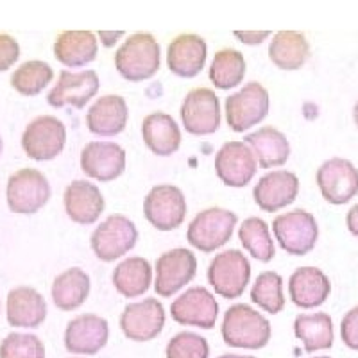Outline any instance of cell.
<instances>
[{
  "label": "cell",
  "mask_w": 358,
  "mask_h": 358,
  "mask_svg": "<svg viewBox=\"0 0 358 358\" xmlns=\"http://www.w3.org/2000/svg\"><path fill=\"white\" fill-rule=\"evenodd\" d=\"M54 56L65 66H85L97 57V38L90 31H63L54 41Z\"/></svg>",
  "instance_id": "cell-28"
},
{
  "label": "cell",
  "mask_w": 358,
  "mask_h": 358,
  "mask_svg": "<svg viewBox=\"0 0 358 358\" xmlns=\"http://www.w3.org/2000/svg\"><path fill=\"white\" fill-rule=\"evenodd\" d=\"M233 34L236 36V40L245 45H260L267 40V36H271L268 31H235Z\"/></svg>",
  "instance_id": "cell-41"
},
{
  "label": "cell",
  "mask_w": 358,
  "mask_h": 358,
  "mask_svg": "<svg viewBox=\"0 0 358 358\" xmlns=\"http://www.w3.org/2000/svg\"><path fill=\"white\" fill-rule=\"evenodd\" d=\"M110 326L95 313L72 319L65 330V348L76 355H95L108 344Z\"/></svg>",
  "instance_id": "cell-19"
},
{
  "label": "cell",
  "mask_w": 358,
  "mask_h": 358,
  "mask_svg": "<svg viewBox=\"0 0 358 358\" xmlns=\"http://www.w3.org/2000/svg\"><path fill=\"white\" fill-rule=\"evenodd\" d=\"M66 142V129L59 118L41 115L29 122L22 134L25 155L36 162H49L62 155Z\"/></svg>",
  "instance_id": "cell-8"
},
{
  "label": "cell",
  "mask_w": 358,
  "mask_h": 358,
  "mask_svg": "<svg viewBox=\"0 0 358 358\" xmlns=\"http://www.w3.org/2000/svg\"><path fill=\"white\" fill-rule=\"evenodd\" d=\"M171 315L178 324L212 330L219 317V305L204 287H192L172 303Z\"/></svg>",
  "instance_id": "cell-15"
},
{
  "label": "cell",
  "mask_w": 358,
  "mask_h": 358,
  "mask_svg": "<svg viewBox=\"0 0 358 358\" xmlns=\"http://www.w3.org/2000/svg\"><path fill=\"white\" fill-rule=\"evenodd\" d=\"M251 299L267 313H280L285 306L283 278L274 271L262 273L251 289Z\"/></svg>",
  "instance_id": "cell-35"
},
{
  "label": "cell",
  "mask_w": 358,
  "mask_h": 358,
  "mask_svg": "<svg viewBox=\"0 0 358 358\" xmlns=\"http://www.w3.org/2000/svg\"><path fill=\"white\" fill-rule=\"evenodd\" d=\"M162 65V50L149 33H136L124 41L115 52V66L126 81L140 83L151 79Z\"/></svg>",
  "instance_id": "cell-2"
},
{
  "label": "cell",
  "mask_w": 358,
  "mask_h": 358,
  "mask_svg": "<svg viewBox=\"0 0 358 358\" xmlns=\"http://www.w3.org/2000/svg\"><path fill=\"white\" fill-rule=\"evenodd\" d=\"M20 57V45L9 34H0V72L11 69Z\"/></svg>",
  "instance_id": "cell-40"
},
{
  "label": "cell",
  "mask_w": 358,
  "mask_h": 358,
  "mask_svg": "<svg viewBox=\"0 0 358 358\" xmlns=\"http://www.w3.org/2000/svg\"><path fill=\"white\" fill-rule=\"evenodd\" d=\"M0 308H2V305H0Z\"/></svg>",
  "instance_id": "cell-48"
},
{
  "label": "cell",
  "mask_w": 358,
  "mask_h": 358,
  "mask_svg": "<svg viewBox=\"0 0 358 358\" xmlns=\"http://www.w3.org/2000/svg\"><path fill=\"white\" fill-rule=\"evenodd\" d=\"M331 283L321 268L299 267L289 280L290 299L299 308H317L328 299Z\"/></svg>",
  "instance_id": "cell-22"
},
{
  "label": "cell",
  "mask_w": 358,
  "mask_h": 358,
  "mask_svg": "<svg viewBox=\"0 0 358 358\" xmlns=\"http://www.w3.org/2000/svg\"><path fill=\"white\" fill-rule=\"evenodd\" d=\"M143 215L159 231L179 228L187 217L185 194L174 185H158L143 201Z\"/></svg>",
  "instance_id": "cell-9"
},
{
  "label": "cell",
  "mask_w": 358,
  "mask_h": 358,
  "mask_svg": "<svg viewBox=\"0 0 358 358\" xmlns=\"http://www.w3.org/2000/svg\"><path fill=\"white\" fill-rule=\"evenodd\" d=\"M138 229L126 215L113 213L92 235V249L102 262H115L136 245Z\"/></svg>",
  "instance_id": "cell-7"
},
{
  "label": "cell",
  "mask_w": 358,
  "mask_h": 358,
  "mask_svg": "<svg viewBox=\"0 0 358 358\" xmlns=\"http://www.w3.org/2000/svg\"><path fill=\"white\" fill-rule=\"evenodd\" d=\"M299 179L290 171H274L265 174L252 190L255 203L267 213H274L296 201Z\"/></svg>",
  "instance_id": "cell-20"
},
{
  "label": "cell",
  "mask_w": 358,
  "mask_h": 358,
  "mask_svg": "<svg viewBox=\"0 0 358 358\" xmlns=\"http://www.w3.org/2000/svg\"><path fill=\"white\" fill-rule=\"evenodd\" d=\"M208 283L219 296L235 299L244 294L251 280V264L242 251L229 249L219 252L208 267Z\"/></svg>",
  "instance_id": "cell-4"
},
{
  "label": "cell",
  "mask_w": 358,
  "mask_h": 358,
  "mask_svg": "<svg viewBox=\"0 0 358 358\" xmlns=\"http://www.w3.org/2000/svg\"><path fill=\"white\" fill-rule=\"evenodd\" d=\"M257 171V158L244 142H226L215 155V172L226 187H245Z\"/></svg>",
  "instance_id": "cell-14"
},
{
  "label": "cell",
  "mask_w": 358,
  "mask_h": 358,
  "mask_svg": "<svg viewBox=\"0 0 358 358\" xmlns=\"http://www.w3.org/2000/svg\"><path fill=\"white\" fill-rule=\"evenodd\" d=\"M0 358H45V346L36 335L9 334L0 344Z\"/></svg>",
  "instance_id": "cell-37"
},
{
  "label": "cell",
  "mask_w": 358,
  "mask_h": 358,
  "mask_svg": "<svg viewBox=\"0 0 358 358\" xmlns=\"http://www.w3.org/2000/svg\"><path fill=\"white\" fill-rule=\"evenodd\" d=\"M353 120H355V124H357V129H358V101L353 108Z\"/></svg>",
  "instance_id": "cell-45"
},
{
  "label": "cell",
  "mask_w": 358,
  "mask_h": 358,
  "mask_svg": "<svg viewBox=\"0 0 358 358\" xmlns=\"http://www.w3.org/2000/svg\"><path fill=\"white\" fill-rule=\"evenodd\" d=\"M50 199V185L36 169H20L8 181V204L15 213H36Z\"/></svg>",
  "instance_id": "cell-10"
},
{
  "label": "cell",
  "mask_w": 358,
  "mask_h": 358,
  "mask_svg": "<svg viewBox=\"0 0 358 358\" xmlns=\"http://www.w3.org/2000/svg\"><path fill=\"white\" fill-rule=\"evenodd\" d=\"M324 201L330 204H346L358 194V171L350 159H326L315 174Z\"/></svg>",
  "instance_id": "cell-13"
},
{
  "label": "cell",
  "mask_w": 358,
  "mask_h": 358,
  "mask_svg": "<svg viewBox=\"0 0 358 358\" xmlns=\"http://www.w3.org/2000/svg\"><path fill=\"white\" fill-rule=\"evenodd\" d=\"M346 224H348V229H350L351 235L357 236L358 238V203L351 208L350 212H348Z\"/></svg>",
  "instance_id": "cell-42"
},
{
  "label": "cell",
  "mask_w": 358,
  "mask_h": 358,
  "mask_svg": "<svg viewBox=\"0 0 358 358\" xmlns=\"http://www.w3.org/2000/svg\"><path fill=\"white\" fill-rule=\"evenodd\" d=\"M151 281L152 267L142 257L127 258L113 271V285L124 297L143 296L151 287Z\"/></svg>",
  "instance_id": "cell-32"
},
{
  "label": "cell",
  "mask_w": 358,
  "mask_h": 358,
  "mask_svg": "<svg viewBox=\"0 0 358 358\" xmlns=\"http://www.w3.org/2000/svg\"><path fill=\"white\" fill-rule=\"evenodd\" d=\"M54 79V70L45 62H27L11 76V86L25 97L38 95Z\"/></svg>",
  "instance_id": "cell-36"
},
{
  "label": "cell",
  "mask_w": 358,
  "mask_h": 358,
  "mask_svg": "<svg viewBox=\"0 0 358 358\" xmlns=\"http://www.w3.org/2000/svg\"><path fill=\"white\" fill-rule=\"evenodd\" d=\"M127 102L120 95H104L86 113V126L97 136H115L127 126Z\"/></svg>",
  "instance_id": "cell-24"
},
{
  "label": "cell",
  "mask_w": 358,
  "mask_h": 358,
  "mask_svg": "<svg viewBox=\"0 0 358 358\" xmlns=\"http://www.w3.org/2000/svg\"><path fill=\"white\" fill-rule=\"evenodd\" d=\"M220 334L229 348L262 350L271 341V322L249 305L238 303L224 313Z\"/></svg>",
  "instance_id": "cell-1"
},
{
  "label": "cell",
  "mask_w": 358,
  "mask_h": 358,
  "mask_svg": "<svg viewBox=\"0 0 358 358\" xmlns=\"http://www.w3.org/2000/svg\"><path fill=\"white\" fill-rule=\"evenodd\" d=\"M245 76L244 54L235 49H222L213 56L208 78L219 90H231L242 83Z\"/></svg>",
  "instance_id": "cell-33"
},
{
  "label": "cell",
  "mask_w": 358,
  "mask_h": 358,
  "mask_svg": "<svg viewBox=\"0 0 358 358\" xmlns=\"http://www.w3.org/2000/svg\"><path fill=\"white\" fill-rule=\"evenodd\" d=\"M181 120L192 136L213 134L220 127V102L210 88L190 90L181 104Z\"/></svg>",
  "instance_id": "cell-12"
},
{
  "label": "cell",
  "mask_w": 358,
  "mask_h": 358,
  "mask_svg": "<svg viewBox=\"0 0 358 358\" xmlns=\"http://www.w3.org/2000/svg\"><path fill=\"white\" fill-rule=\"evenodd\" d=\"M2 147H4V143H2V136H0V155H2Z\"/></svg>",
  "instance_id": "cell-46"
},
{
  "label": "cell",
  "mask_w": 358,
  "mask_h": 358,
  "mask_svg": "<svg viewBox=\"0 0 358 358\" xmlns=\"http://www.w3.org/2000/svg\"><path fill=\"white\" fill-rule=\"evenodd\" d=\"M238 217L224 208H206L199 212L188 226L187 238L192 248L203 252H213L226 245L233 236Z\"/></svg>",
  "instance_id": "cell-3"
},
{
  "label": "cell",
  "mask_w": 358,
  "mask_h": 358,
  "mask_svg": "<svg viewBox=\"0 0 358 358\" xmlns=\"http://www.w3.org/2000/svg\"><path fill=\"white\" fill-rule=\"evenodd\" d=\"M268 115V92L260 83H248L226 99V122L235 133H244Z\"/></svg>",
  "instance_id": "cell-6"
},
{
  "label": "cell",
  "mask_w": 358,
  "mask_h": 358,
  "mask_svg": "<svg viewBox=\"0 0 358 358\" xmlns=\"http://www.w3.org/2000/svg\"><path fill=\"white\" fill-rule=\"evenodd\" d=\"M238 236L245 249L249 251L252 258L264 262H271L276 255L274 249L273 236L268 233V226L265 220L258 219V217H249L242 222L241 229H238Z\"/></svg>",
  "instance_id": "cell-34"
},
{
  "label": "cell",
  "mask_w": 358,
  "mask_h": 358,
  "mask_svg": "<svg viewBox=\"0 0 358 358\" xmlns=\"http://www.w3.org/2000/svg\"><path fill=\"white\" fill-rule=\"evenodd\" d=\"M165 326V310L156 297H147L140 303H131L120 315V328L131 341H152Z\"/></svg>",
  "instance_id": "cell-16"
},
{
  "label": "cell",
  "mask_w": 358,
  "mask_h": 358,
  "mask_svg": "<svg viewBox=\"0 0 358 358\" xmlns=\"http://www.w3.org/2000/svg\"><path fill=\"white\" fill-rule=\"evenodd\" d=\"M210 346L204 337L192 331H181L167 344V358H208Z\"/></svg>",
  "instance_id": "cell-38"
},
{
  "label": "cell",
  "mask_w": 358,
  "mask_h": 358,
  "mask_svg": "<svg viewBox=\"0 0 358 358\" xmlns=\"http://www.w3.org/2000/svg\"><path fill=\"white\" fill-rule=\"evenodd\" d=\"M294 334L303 342L305 353L334 346V321L326 312L299 313L294 321Z\"/></svg>",
  "instance_id": "cell-30"
},
{
  "label": "cell",
  "mask_w": 358,
  "mask_h": 358,
  "mask_svg": "<svg viewBox=\"0 0 358 358\" xmlns=\"http://www.w3.org/2000/svg\"><path fill=\"white\" fill-rule=\"evenodd\" d=\"M99 36H101L102 43L106 45V47H111V45H113L118 38L124 36V33H104V31H101V33H99Z\"/></svg>",
  "instance_id": "cell-43"
},
{
  "label": "cell",
  "mask_w": 358,
  "mask_h": 358,
  "mask_svg": "<svg viewBox=\"0 0 358 358\" xmlns=\"http://www.w3.org/2000/svg\"><path fill=\"white\" fill-rule=\"evenodd\" d=\"M66 215L78 224H94L104 212V197L101 190L90 181L76 179L65 188Z\"/></svg>",
  "instance_id": "cell-23"
},
{
  "label": "cell",
  "mask_w": 358,
  "mask_h": 358,
  "mask_svg": "<svg viewBox=\"0 0 358 358\" xmlns=\"http://www.w3.org/2000/svg\"><path fill=\"white\" fill-rule=\"evenodd\" d=\"M81 169L102 183L113 181L126 171V151L115 142H90L81 151Z\"/></svg>",
  "instance_id": "cell-17"
},
{
  "label": "cell",
  "mask_w": 358,
  "mask_h": 358,
  "mask_svg": "<svg viewBox=\"0 0 358 358\" xmlns=\"http://www.w3.org/2000/svg\"><path fill=\"white\" fill-rule=\"evenodd\" d=\"M208 56L206 41L197 34H179L167 49V65L178 78L192 79L204 69Z\"/></svg>",
  "instance_id": "cell-21"
},
{
  "label": "cell",
  "mask_w": 358,
  "mask_h": 358,
  "mask_svg": "<svg viewBox=\"0 0 358 358\" xmlns=\"http://www.w3.org/2000/svg\"><path fill=\"white\" fill-rule=\"evenodd\" d=\"M47 317V303L33 287H17L8 294V322L18 328H38Z\"/></svg>",
  "instance_id": "cell-25"
},
{
  "label": "cell",
  "mask_w": 358,
  "mask_h": 358,
  "mask_svg": "<svg viewBox=\"0 0 358 358\" xmlns=\"http://www.w3.org/2000/svg\"><path fill=\"white\" fill-rule=\"evenodd\" d=\"M273 231L283 251L303 257L317 244L319 226L315 217L305 210L281 213L273 220Z\"/></svg>",
  "instance_id": "cell-5"
},
{
  "label": "cell",
  "mask_w": 358,
  "mask_h": 358,
  "mask_svg": "<svg viewBox=\"0 0 358 358\" xmlns=\"http://www.w3.org/2000/svg\"><path fill=\"white\" fill-rule=\"evenodd\" d=\"M99 92V76L95 70H83L73 73L70 70H62L56 86L47 95V102L52 108L73 106L81 110L95 97Z\"/></svg>",
  "instance_id": "cell-18"
},
{
  "label": "cell",
  "mask_w": 358,
  "mask_h": 358,
  "mask_svg": "<svg viewBox=\"0 0 358 358\" xmlns=\"http://www.w3.org/2000/svg\"><path fill=\"white\" fill-rule=\"evenodd\" d=\"M197 274V258L190 249H172L156 260V294L171 297L187 287Z\"/></svg>",
  "instance_id": "cell-11"
},
{
  "label": "cell",
  "mask_w": 358,
  "mask_h": 358,
  "mask_svg": "<svg viewBox=\"0 0 358 358\" xmlns=\"http://www.w3.org/2000/svg\"><path fill=\"white\" fill-rule=\"evenodd\" d=\"M341 337L350 350L358 351V305L342 317Z\"/></svg>",
  "instance_id": "cell-39"
},
{
  "label": "cell",
  "mask_w": 358,
  "mask_h": 358,
  "mask_svg": "<svg viewBox=\"0 0 358 358\" xmlns=\"http://www.w3.org/2000/svg\"><path fill=\"white\" fill-rule=\"evenodd\" d=\"M219 358H255V357H249V355H222Z\"/></svg>",
  "instance_id": "cell-44"
},
{
  "label": "cell",
  "mask_w": 358,
  "mask_h": 358,
  "mask_svg": "<svg viewBox=\"0 0 358 358\" xmlns=\"http://www.w3.org/2000/svg\"><path fill=\"white\" fill-rule=\"evenodd\" d=\"M271 62L281 70H299L310 59V43L305 34L280 31L268 45Z\"/></svg>",
  "instance_id": "cell-29"
},
{
  "label": "cell",
  "mask_w": 358,
  "mask_h": 358,
  "mask_svg": "<svg viewBox=\"0 0 358 358\" xmlns=\"http://www.w3.org/2000/svg\"><path fill=\"white\" fill-rule=\"evenodd\" d=\"M90 289H92L90 276L83 268H66L65 273H62L54 280L52 299L59 310L72 312L88 299Z\"/></svg>",
  "instance_id": "cell-31"
},
{
  "label": "cell",
  "mask_w": 358,
  "mask_h": 358,
  "mask_svg": "<svg viewBox=\"0 0 358 358\" xmlns=\"http://www.w3.org/2000/svg\"><path fill=\"white\" fill-rule=\"evenodd\" d=\"M244 143L251 147L258 167L262 169L281 167L285 165L290 156L289 140L285 134L273 126H265L255 133H249L244 138Z\"/></svg>",
  "instance_id": "cell-26"
},
{
  "label": "cell",
  "mask_w": 358,
  "mask_h": 358,
  "mask_svg": "<svg viewBox=\"0 0 358 358\" xmlns=\"http://www.w3.org/2000/svg\"><path fill=\"white\" fill-rule=\"evenodd\" d=\"M313 358H330V357H313Z\"/></svg>",
  "instance_id": "cell-47"
},
{
  "label": "cell",
  "mask_w": 358,
  "mask_h": 358,
  "mask_svg": "<svg viewBox=\"0 0 358 358\" xmlns=\"http://www.w3.org/2000/svg\"><path fill=\"white\" fill-rule=\"evenodd\" d=\"M142 136L147 149L156 156H171L181 145V131L174 118L162 111L147 115L142 124Z\"/></svg>",
  "instance_id": "cell-27"
}]
</instances>
